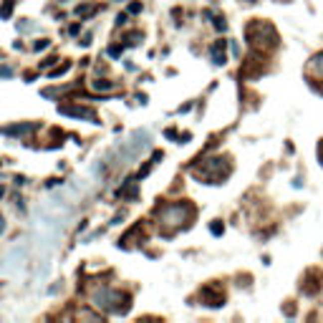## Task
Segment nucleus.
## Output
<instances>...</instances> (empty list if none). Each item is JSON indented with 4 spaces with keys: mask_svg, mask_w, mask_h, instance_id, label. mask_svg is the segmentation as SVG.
<instances>
[{
    "mask_svg": "<svg viewBox=\"0 0 323 323\" xmlns=\"http://www.w3.org/2000/svg\"><path fill=\"white\" fill-rule=\"evenodd\" d=\"M187 205H174V207H167V212H164V217H162V222L164 225H179V222H184V217H187Z\"/></svg>",
    "mask_w": 323,
    "mask_h": 323,
    "instance_id": "nucleus-1",
    "label": "nucleus"
},
{
    "mask_svg": "<svg viewBox=\"0 0 323 323\" xmlns=\"http://www.w3.org/2000/svg\"><path fill=\"white\" fill-rule=\"evenodd\" d=\"M121 298H124V296H119V293H111V291H99V293L94 296L96 306H101V308H109V311H116L114 301H121Z\"/></svg>",
    "mask_w": 323,
    "mask_h": 323,
    "instance_id": "nucleus-2",
    "label": "nucleus"
},
{
    "mask_svg": "<svg viewBox=\"0 0 323 323\" xmlns=\"http://www.w3.org/2000/svg\"><path fill=\"white\" fill-rule=\"evenodd\" d=\"M212 61H215L217 66H222V63H225V43H222V40H217L215 48H212Z\"/></svg>",
    "mask_w": 323,
    "mask_h": 323,
    "instance_id": "nucleus-3",
    "label": "nucleus"
},
{
    "mask_svg": "<svg viewBox=\"0 0 323 323\" xmlns=\"http://www.w3.org/2000/svg\"><path fill=\"white\" fill-rule=\"evenodd\" d=\"M61 111H63V114H71V116H84V119H91V121H94V114H91V111H86V109H76V106H63Z\"/></svg>",
    "mask_w": 323,
    "mask_h": 323,
    "instance_id": "nucleus-4",
    "label": "nucleus"
},
{
    "mask_svg": "<svg viewBox=\"0 0 323 323\" xmlns=\"http://www.w3.org/2000/svg\"><path fill=\"white\" fill-rule=\"evenodd\" d=\"M313 68H316L318 73H323V53H318V56L313 58Z\"/></svg>",
    "mask_w": 323,
    "mask_h": 323,
    "instance_id": "nucleus-5",
    "label": "nucleus"
}]
</instances>
